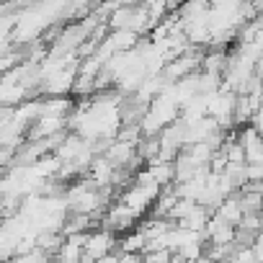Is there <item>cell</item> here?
I'll return each instance as SVG.
<instances>
[{
    "label": "cell",
    "instance_id": "obj_1",
    "mask_svg": "<svg viewBox=\"0 0 263 263\" xmlns=\"http://www.w3.org/2000/svg\"><path fill=\"white\" fill-rule=\"evenodd\" d=\"M250 250H253V255H255V260L258 263H263V232L255 237V242L250 245Z\"/></svg>",
    "mask_w": 263,
    "mask_h": 263
},
{
    "label": "cell",
    "instance_id": "obj_2",
    "mask_svg": "<svg viewBox=\"0 0 263 263\" xmlns=\"http://www.w3.org/2000/svg\"><path fill=\"white\" fill-rule=\"evenodd\" d=\"M119 260H121V255H114V253H111V255H106V258H101V260H96V263H119Z\"/></svg>",
    "mask_w": 263,
    "mask_h": 263
}]
</instances>
